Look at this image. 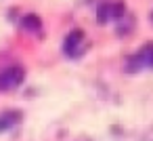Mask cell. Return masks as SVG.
Returning <instances> with one entry per match:
<instances>
[{"instance_id":"cell-9","label":"cell","mask_w":153,"mask_h":141,"mask_svg":"<svg viewBox=\"0 0 153 141\" xmlns=\"http://www.w3.org/2000/svg\"><path fill=\"white\" fill-rule=\"evenodd\" d=\"M122 17H126V4H124V0L111 2V19H122Z\"/></svg>"},{"instance_id":"cell-8","label":"cell","mask_w":153,"mask_h":141,"mask_svg":"<svg viewBox=\"0 0 153 141\" xmlns=\"http://www.w3.org/2000/svg\"><path fill=\"white\" fill-rule=\"evenodd\" d=\"M111 19V2H101L99 9H97V21L103 26Z\"/></svg>"},{"instance_id":"cell-4","label":"cell","mask_w":153,"mask_h":141,"mask_svg":"<svg viewBox=\"0 0 153 141\" xmlns=\"http://www.w3.org/2000/svg\"><path fill=\"white\" fill-rule=\"evenodd\" d=\"M21 28L27 30V32H38V30L42 28V19H40V15H36V13H27V15H23V17H21Z\"/></svg>"},{"instance_id":"cell-6","label":"cell","mask_w":153,"mask_h":141,"mask_svg":"<svg viewBox=\"0 0 153 141\" xmlns=\"http://www.w3.org/2000/svg\"><path fill=\"white\" fill-rule=\"evenodd\" d=\"M143 68H145V65H143V61H140L138 53H132V55H128V57H126V72H128V74L140 72Z\"/></svg>"},{"instance_id":"cell-2","label":"cell","mask_w":153,"mask_h":141,"mask_svg":"<svg viewBox=\"0 0 153 141\" xmlns=\"http://www.w3.org/2000/svg\"><path fill=\"white\" fill-rule=\"evenodd\" d=\"M25 80V70L21 65H13L0 72V91H11Z\"/></svg>"},{"instance_id":"cell-7","label":"cell","mask_w":153,"mask_h":141,"mask_svg":"<svg viewBox=\"0 0 153 141\" xmlns=\"http://www.w3.org/2000/svg\"><path fill=\"white\" fill-rule=\"evenodd\" d=\"M132 28H134V17L132 15H126V17H122L120 19V23H117V34L120 36H128L130 32H132Z\"/></svg>"},{"instance_id":"cell-5","label":"cell","mask_w":153,"mask_h":141,"mask_svg":"<svg viewBox=\"0 0 153 141\" xmlns=\"http://www.w3.org/2000/svg\"><path fill=\"white\" fill-rule=\"evenodd\" d=\"M145 68H153V42H147L140 51H136Z\"/></svg>"},{"instance_id":"cell-1","label":"cell","mask_w":153,"mask_h":141,"mask_svg":"<svg viewBox=\"0 0 153 141\" xmlns=\"http://www.w3.org/2000/svg\"><path fill=\"white\" fill-rule=\"evenodd\" d=\"M84 42V30L82 28H76V30H71L69 34H67V38H65V42H63V51H65V55L67 57H80L84 51H86V44H82Z\"/></svg>"},{"instance_id":"cell-10","label":"cell","mask_w":153,"mask_h":141,"mask_svg":"<svg viewBox=\"0 0 153 141\" xmlns=\"http://www.w3.org/2000/svg\"><path fill=\"white\" fill-rule=\"evenodd\" d=\"M140 141H153V135H149V137H143Z\"/></svg>"},{"instance_id":"cell-3","label":"cell","mask_w":153,"mask_h":141,"mask_svg":"<svg viewBox=\"0 0 153 141\" xmlns=\"http://www.w3.org/2000/svg\"><path fill=\"white\" fill-rule=\"evenodd\" d=\"M21 118H23L21 110H4L0 114V133H7L13 126H17L21 122Z\"/></svg>"},{"instance_id":"cell-11","label":"cell","mask_w":153,"mask_h":141,"mask_svg":"<svg viewBox=\"0 0 153 141\" xmlns=\"http://www.w3.org/2000/svg\"><path fill=\"white\" fill-rule=\"evenodd\" d=\"M151 21H153V13H151Z\"/></svg>"}]
</instances>
